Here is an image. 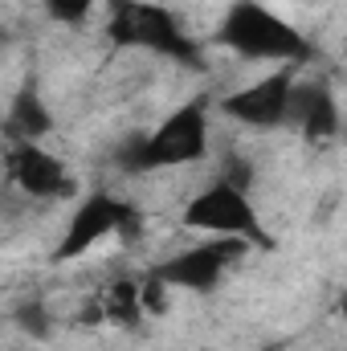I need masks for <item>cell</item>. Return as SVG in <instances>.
Segmentation results:
<instances>
[{"label": "cell", "mask_w": 347, "mask_h": 351, "mask_svg": "<svg viewBox=\"0 0 347 351\" xmlns=\"http://www.w3.org/2000/svg\"><path fill=\"white\" fill-rule=\"evenodd\" d=\"M250 250V241L241 237H213V241H200L192 250H180L168 262H160L152 269V278L168 290H217V282L229 274V265L237 262L241 254Z\"/></svg>", "instance_id": "cell-5"}, {"label": "cell", "mask_w": 347, "mask_h": 351, "mask_svg": "<svg viewBox=\"0 0 347 351\" xmlns=\"http://www.w3.org/2000/svg\"><path fill=\"white\" fill-rule=\"evenodd\" d=\"M49 131H53V114H49L41 90H37V82H25V86L12 94L8 114H4L8 143H41Z\"/></svg>", "instance_id": "cell-9"}, {"label": "cell", "mask_w": 347, "mask_h": 351, "mask_svg": "<svg viewBox=\"0 0 347 351\" xmlns=\"http://www.w3.org/2000/svg\"><path fill=\"white\" fill-rule=\"evenodd\" d=\"M4 172H8V180L25 196H33V200H58V196H66L74 188L66 160L53 156V152H45L41 143H8Z\"/></svg>", "instance_id": "cell-7"}, {"label": "cell", "mask_w": 347, "mask_h": 351, "mask_svg": "<svg viewBox=\"0 0 347 351\" xmlns=\"http://www.w3.org/2000/svg\"><path fill=\"white\" fill-rule=\"evenodd\" d=\"M45 4V12L53 16V21H62V25H78V21H86L90 8L98 4V0H41Z\"/></svg>", "instance_id": "cell-12"}, {"label": "cell", "mask_w": 347, "mask_h": 351, "mask_svg": "<svg viewBox=\"0 0 347 351\" xmlns=\"http://www.w3.org/2000/svg\"><path fill=\"white\" fill-rule=\"evenodd\" d=\"M106 33H110L115 45H139V49L164 53V58H176V62H196V49L180 33L176 16L160 4H147V0H115Z\"/></svg>", "instance_id": "cell-4"}, {"label": "cell", "mask_w": 347, "mask_h": 351, "mask_svg": "<svg viewBox=\"0 0 347 351\" xmlns=\"http://www.w3.org/2000/svg\"><path fill=\"white\" fill-rule=\"evenodd\" d=\"M131 221H135V213H131L123 200H115L110 192H90L86 200L74 208L70 225H66V237H62V245H58V262L82 258L86 250H94V245H98L102 237H110V233H127Z\"/></svg>", "instance_id": "cell-6"}, {"label": "cell", "mask_w": 347, "mask_h": 351, "mask_svg": "<svg viewBox=\"0 0 347 351\" xmlns=\"http://www.w3.org/2000/svg\"><path fill=\"white\" fill-rule=\"evenodd\" d=\"M204 152H208V102L192 98V102L176 106L156 131H147L135 143H127V152L119 160L131 172H156V168L196 164Z\"/></svg>", "instance_id": "cell-2"}, {"label": "cell", "mask_w": 347, "mask_h": 351, "mask_svg": "<svg viewBox=\"0 0 347 351\" xmlns=\"http://www.w3.org/2000/svg\"><path fill=\"white\" fill-rule=\"evenodd\" d=\"M184 225L208 237H241L250 245H270V233L261 229L258 208L237 180H217L204 192H196L184 208Z\"/></svg>", "instance_id": "cell-3"}, {"label": "cell", "mask_w": 347, "mask_h": 351, "mask_svg": "<svg viewBox=\"0 0 347 351\" xmlns=\"http://www.w3.org/2000/svg\"><path fill=\"white\" fill-rule=\"evenodd\" d=\"M16 323L29 331V335H45V315H41V302H25L16 311Z\"/></svg>", "instance_id": "cell-13"}, {"label": "cell", "mask_w": 347, "mask_h": 351, "mask_svg": "<svg viewBox=\"0 0 347 351\" xmlns=\"http://www.w3.org/2000/svg\"><path fill=\"white\" fill-rule=\"evenodd\" d=\"M286 123H298L307 139H327L339 131V106L331 98V90L323 82L315 86H298L294 82V94H290V119Z\"/></svg>", "instance_id": "cell-10"}, {"label": "cell", "mask_w": 347, "mask_h": 351, "mask_svg": "<svg viewBox=\"0 0 347 351\" xmlns=\"http://www.w3.org/2000/svg\"><path fill=\"white\" fill-rule=\"evenodd\" d=\"M290 94H294V78L290 70H278V74H265L254 86L233 90L229 98H221V110L246 127H258V131H270V127H282L290 119Z\"/></svg>", "instance_id": "cell-8"}, {"label": "cell", "mask_w": 347, "mask_h": 351, "mask_svg": "<svg viewBox=\"0 0 347 351\" xmlns=\"http://www.w3.org/2000/svg\"><path fill=\"white\" fill-rule=\"evenodd\" d=\"M102 306H106V319H115L119 327H131L143 315V286L135 278H123V282H115L106 290V302Z\"/></svg>", "instance_id": "cell-11"}, {"label": "cell", "mask_w": 347, "mask_h": 351, "mask_svg": "<svg viewBox=\"0 0 347 351\" xmlns=\"http://www.w3.org/2000/svg\"><path fill=\"white\" fill-rule=\"evenodd\" d=\"M217 45H225L229 53L250 58V62H282V66H290V62L311 58L307 37L290 21H282L274 8L258 4V0H237L225 12V21L217 29Z\"/></svg>", "instance_id": "cell-1"}]
</instances>
